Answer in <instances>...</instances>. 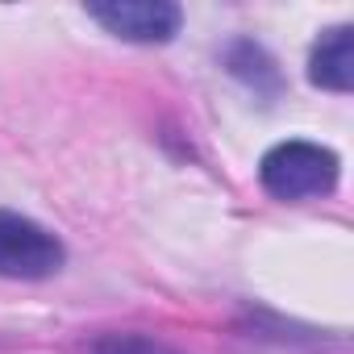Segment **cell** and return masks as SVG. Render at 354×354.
Listing matches in <instances>:
<instances>
[{"label": "cell", "instance_id": "cell-1", "mask_svg": "<svg viewBox=\"0 0 354 354\" xmlns=\"http://www.w3.org/2000/svg\"><path fill=\"white\" fill-rule=\"evenodd\" d=\"M259 184L275 201L325 196L337 184V154L329 146H317V142H304V138L279 142L259 162Z\"/></svg>", "mask_w": 354, "mask_h": 354}, {"label": "cell", "instance_id": "cell-2", "mask_svg": "<svg viewBox=\"0 0 354 354\" xmlns=\"http://www.w3.org/2000/svg\"><path fill=\"white\" fill-rule=\"evenodd\" d=\"M63 242L46 225L0 209V275L5 279H46L63 267Z\"/></svg>", "mask_w": 354, "mask_h": 354}, {"label": "cell", "instance_id": "cell-3", "mask_svg": "<svg viewBox=\"0 0 354 354\" xmlns=\"http://www.w3.org/2000/svg\"><path fill=\"white\" fill-rule=\"evenodd\" d=\"M88 17L100 21L113 38L142 46H162L184 26L180 5L171 0H104V5H88Z\"/></svg>", "mask_w": 354, "mask_h": 354}, {"label": "cell", "instance_id": "cell-4", "mask_svg": "<svg viewBox=\"0 0 354 354\" xmlns=\"http://www.w3.org/2000/svg\"><path fill=\"white\" fill-rule=\"evenodd\" d=\"M308 80L325 92L354 88V30L350 26H333L321 34V42L308 55Z\"/></svg>", "mask_w": 354, "mask_h": 354}, {"label": "cell", "instance_id": "cell-5", "mask_svg": "<svg viewBox=\"0 0 354 354\" xmlns=\"http://www.w3.org/2000/svg\"><path fill=\"white\" fill-rule=\"evenodd\" d=\"M225 67H230L246 88H254V96H275V92L283 88L279 67L271 63V55H267L259 42H250V38H238V42L225 46Z\"/></svg>", "mask_w": 354, "mask_h": 354}, {"label": "cell", "instance_id": "cell-6", "mask_svg": "<svg viewBox=\"0 0 354 354\" xmlns=\"http://www.w3.org/2000/svg\"><path fill=\"white\" fill-rule=\"evenodd\" d=\"M84 354H184V350H175L150 333H133V329H109V333H96Z\"/></svg>", "mask_w": 354, "mask_h": 354}]
</instances>
